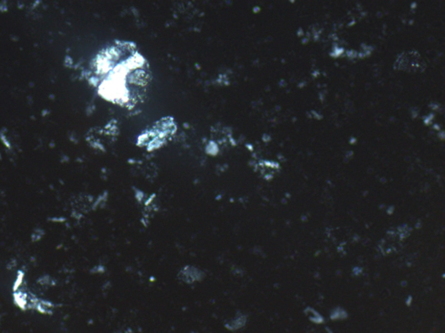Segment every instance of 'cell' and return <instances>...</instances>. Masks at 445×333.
Segmentation results:
<instances>
[{
    "instance_id": "1",
    "label": "cell",
    "mask_w": 445,
    "mask_h": 333,
    "mask_svg": "<svg viewBox=\"0 0 445 333\" xmlns=\"http://www.w3.org/2000/svg\"><path fill=\"white\" fill-rule=\"evenodd\" d=\"M179 278L187 284H192L204 278V272L194 267H185L179 272Z\"/></svg>"
}]
</instances>
